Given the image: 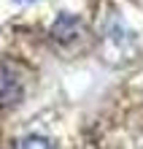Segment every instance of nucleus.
<instances>
[{
  "label": "nucleus",
  "mask_w": 143,
  "mask_h": 149,
  "mask_svg": "<svg viewBox=\"0 0 143 149\" xmlns=\"http://www.w3.org/2000/svg\"><path fill=\"white\" fill-rule=\"evenodd\" d=\"M19 3H30V0H19Z\"/></svg>",
  "instance_id": "f03ea898"
},
{
  "label": "nucleus",
  "mask_w": 143,
  "mask_h": 149,
  "mask_svg": "<svg viewBox=\"0 0 143 149\" xmlns=\"http://www.w3.org/2000/svg\"><path fill=\"white\" fill-rule=\"evenodd\" d=\"M16 149H54V144L49 138H43V136H27V138H22L16 144Z\"/></svg>",
  "instance_id": "f257e3e1"
}]
</instances>
